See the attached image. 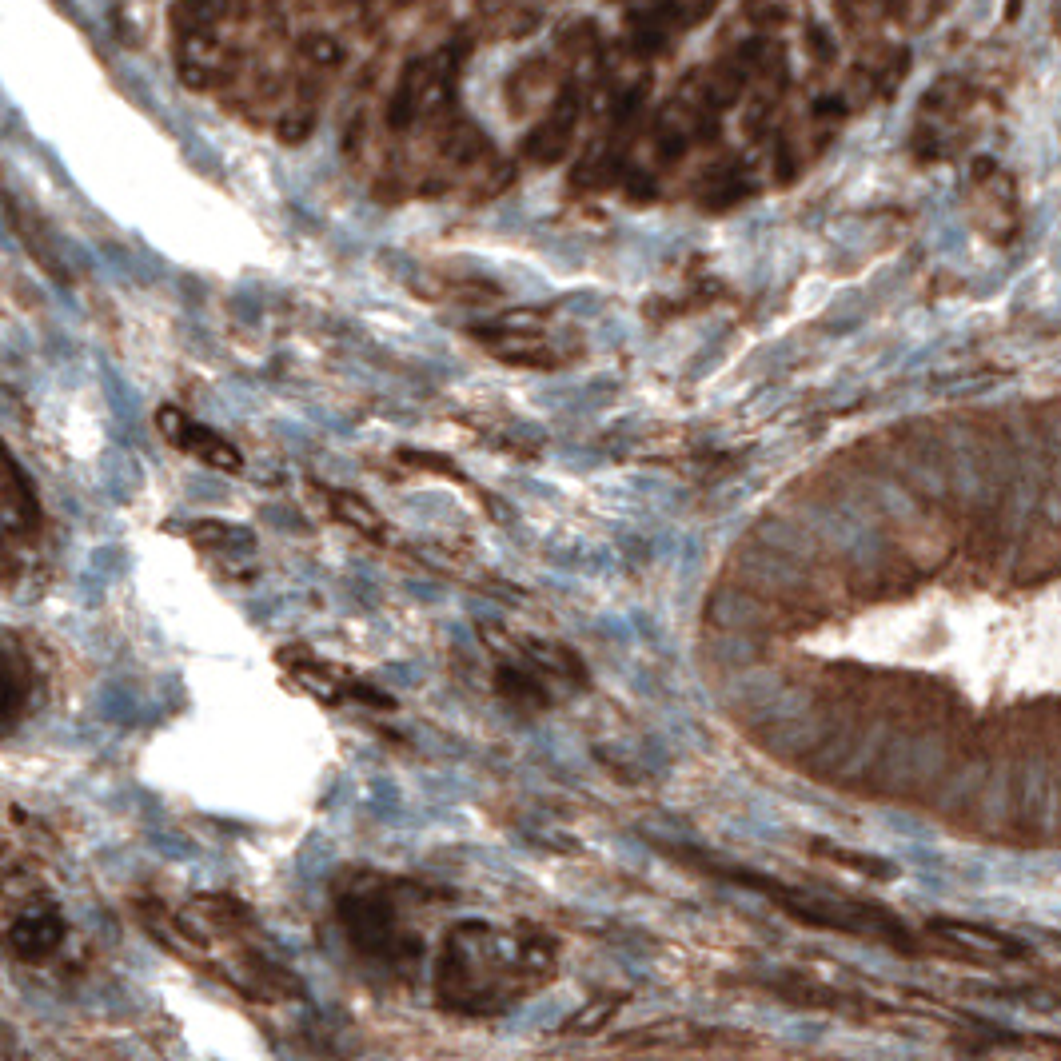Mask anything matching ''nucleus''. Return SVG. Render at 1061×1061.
<instances>
[{"label": "nucleus", "instance_id": "f257e3e1", "mask_svg": "<svg viewBox=\"0 0 1061 1061\" xmlns=\"http://www.w3.org/2000/svg\"><path fill=\"white\" fill-rule=\"evenodd\" d=\"M555 970V946L539 930H491L463 922L439 954L435 998L459 1014H499L543 986Z\"/></svg>", "mask_w": 1061, "mask_h": 1061}, {"label": "nucleus", "instance_id": "f03ea898", "mask_svg": "<svg viewBox=\"0 0 1061 1061\" xmlns=\"http://www.w3.org/2000/svg\"><path fill=\"white\" fill-rule=\"evenodd\" d=\"M172 938L188 942V954L200 966H208L212 978L232 982L248 998L284 1002L300 994V982L292 978V970L272 962V954L256 938L252 914L236 906L232 898H220V894L192 898V906H184V914L176 918Z\"/></svg>", "mask_w": 1061, "mask_h": 1061}, {"label": "nucleus", "instance_id": "7ed1b4c3", "mask_svg": "<svg viewBox=\"0 0 1061 1061\" xmlns=\"http://www.w3.org/2000/svg\"><path fill=\"white\" fill-rule=\"evenodd\" d=\"M336 914L344 922V934L355 950L379 966H407L419 954V938L415 930H407L403 910L395 902V886L367 878L359 882L352 878L344 886V894L336 898Z\"/></svg>", "mask_w": 1061, "mask_h": 1061}, {"label": "nucleus", "instance_id": "20e7f679", "mask_svg": "<svg viewBox=\"0 0 1061 1061\" xmlns=\"http://www.w3.org/2000/svg\"><path fill=\"white\" fill-rule=\"evenodd\" d=\"M156 427H160V435L172 443V447H180L184 455H192V459H200V463H208V467H220V471H240V451L220 435V431H208V427H200L196 419H188L184 411H176V407H160L156 411Z\"/></svg>", "mask_w": 1061, "mask_h": 1061}, {"label": "nucleus", "instance_id": "39448f33", "mask_svg": "<svg viewBox=\"0 0 1061 1061\" xmlns=\"http://www.w3.org/2000/svg\"><path fill=\"white\" fill-rule=\"evenodd\" d=\"M60 938H64V922L56 918L52 906L24 910L20 918L16 914L8 918V950L16 958H24V962H44L48 954H56Z\"/></svg>", "mask_w": 1061, "mask_h": 1061}, {"label": "nucleus", "instance_id": "423d86ee", "mask_svg": "<svg viewBox=\"0 0 1061 1061\" xmlns=\"http://www.w3.org/2000/svg\"><path fill=\"white\" fill-rule=\"evenodd\" d=\"M36 523H40V511H36L32 487L20 479V467L8 459L4 463V539H8V547L16 543V535L32 539Z\"/></svg>", "mask_w": 1061, "mask_h": 1061}, {"label": "nucleus", "instance_id": "0eeeda50", "mask_svg": "<svg viewBox=\"0 0 1061 1061\" xmlns=\"http://www.w3.org/2000/svg\"><path fill=\"white\" fill-rule=\"evenodd\" d=\"M328 503H332V515L336 519H344L348 527H355V531H363L367 539H383V519L359 499V495H340V491H332L328 495Z\"/></svg>", "mask_w": 1061, "mask_h": 1061}]
</instances>
